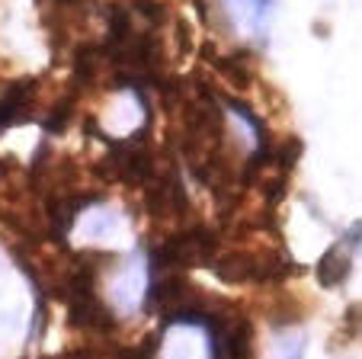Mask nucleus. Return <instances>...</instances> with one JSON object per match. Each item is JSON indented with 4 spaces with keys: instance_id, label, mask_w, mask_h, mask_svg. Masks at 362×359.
<instances>
[{
    "instance_id": "obj_1",
    "label": "nucleus",
    "mask_w": 362,
    "mask_h": 359,
    "mask_svg": "<svg viewBox=\"0 0 362 359\" xmlns=\"http://www.w3.org/2000/svg\"><path fill=\"white\" fill-rule=\"evenodd\" d=\"M218 241H215L212 231L196 228V231H186V234L173 237L167 241L164 247L151 253V270H164V266H189V263H205V260L215 253Z\"/></svg>"
},
{
    "instance_id": "obj_2",
    "label": "nucleus",
    "mask_w": 362,
    "mask_h": 359,
    "mask_svg": "<svg viewBox=\"0 0 362 359\" xmlns=\"http://www.w3.org/2000/svg\"><path fill=\"white\" fill-rule=\"evenodd\" d=\"M225 10L238 23L240 33L263 42L269 29V16L276 13V0H225Z\"/></svg>"
},
{
    "instance_id": "obj_3",
    "label": "nucleus",
    "mask_w": 362,
    "mask_h": 359,
    "mask_svg": "<svg viewBox=\"0 0 362 359\" xmlns=\"http://www.w3.org/2000/svg\"><path fill=\"white\" fill-rule=\"evenodd\" d=\"M349 270H353V244H349L346 237H340L321 257V263H317V279H321V285H327V289H337V285L346 283Z\"/></svg>"
},
{
    "instance_id": "obj_4",
    "label": "nucleus",
    "mask_w": 362,
    "mask_h": 359,
    "mask_svg": "<svg viewBox=\"0 0 362 359\" xmlns=\"http://www.w3.org/2000/svg\"><path fill=\"white\" fill-rule=\"evenodd\" d=\"M33 90H35V81H20V84H13L7 93L0 96V135H4V129L23 122V119L29 115Z\"/></svg>"
},
{
    "instance_id": "obj_5",
    "label": "nucleus",
    "mask_w": 362,
    "mask_h": 359,
    "mask_svg": "<svg viewBox=\"0 0 362 359\" xmlns=\"http://www.w3.org/2000/svg\"><path fill=\"white\" fill-rule=\"evenodd\" d=\"M282 359H301V343H295V346H288V353Z\"/></svg>"
}]
</instances>
